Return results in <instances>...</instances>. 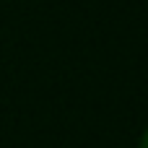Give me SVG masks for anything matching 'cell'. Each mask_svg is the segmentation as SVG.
<instances>
[{
    "instance_id": "obj_1",
    "label": "cell",
    "mask_w": 148,
    "mask_h": 148,
    "mask_svg": "<svg viewBox=\"0 0 148 148\" xmlns=\"http://www.w3.org/2000/svg\"><path fill=\"white\" fill-rule=\"evenodd\" d=\"M140 148H148V127H146V133L140 135Z\"/></svg>"
}]
</instances>
